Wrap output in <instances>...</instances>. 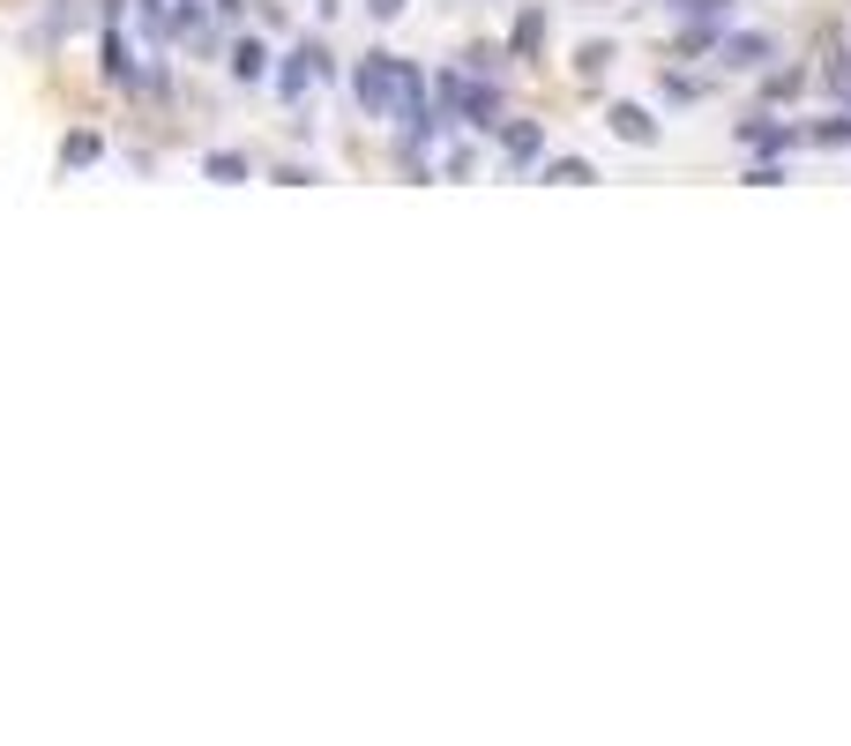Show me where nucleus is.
<instances>
[{
    "mask_svg": "<svg viewBox=\"0 0 851 746\" xmlns=\"http://www.w3.org/2000/svg\"><path fill=\"white\" fill-rule=\"evenodd\" d=\"M508 52H516V60H538V52H546V8H524V16H516Z\"/></svg>",
    "mask_w": 851,
    "mask_h": 746,
    "instance_id": "obj_6",
    "label": "nucleus"
},
{
    "mask_svg": "<svg viewBox=\"0 0 851 746\" xmlns=\"http://www.w3.org/2000/svg\"><path fill=\"white\" fill-rule=\"evenodd\" d=\"M366 16H374V23H397V16H403V0H366Z\"/></svg>",
    "mask_w": 851,
    "mask_h": 746,
    "instance_id": "obj_15",
    "label": "nucleus"
},
{
    "mask_svg": "<svg viewBox=\"0 0 851 746\" xmlns=\"http://www.w3.org/2000/svg\"><path fill=\"white\" fill-rule=\"evenodd\" d=\"M829 98H844V105H851V68H844V82H837V90H829Z\"/></svg>",
    "mask_w": 851,
    "mask_h": 746,
    "instance_id": "obj_16",
    "label": "nucleus"
},
{
    "mask_svg": "<svg viewBox=\"0 0 851 746\" xmlns=\"http://www.w3.org/2000/svg\"><path fill=\"white\" fill-rule=\"evenodd\" d=\"M501 149H508V165H538V157H546V127L538 120H501Z\"/></svg>",
    "mask_w": 851,
    "mask_h": 746,
    "instance_id": "obj_5",
    "label": "nucleus"
},
{
    "mask_svg": "<svg viewBox=\"0 0 851 746\" xmlns=\"http://www.w3.org/2000/svg\"><path fill=\"white\" fill-rule=\"evenodd\" d=\"M605 68H613V46H583L576 52V75H583V82H598Z\"/></svg>",
    "mask_w": 851,
    "mask_h": 746,
    "instance_id": "obj_13",
    "label": "nucleus"
},
{
    "mask_svg": "<svg viewBox=\"0 0 851 746\" xmlns=\"http://www.w3.org/2000/svg\"><path fill=\"white\" fill-rule=\"evenodd\" d=\"M717 60H725V68H740V75H754V68H770V60H776V38H770V30H725Z\"/></svg>",
    "mask_w": 851,
    "mask_h": 746,
    "instance_id": "obj_1",
    "label": "nucleus"
},
{
    "mask_svg": "<svg viewBox=\"0 0 851 746\" xmlns=\"http://www.w3.org/2000/svg\"><path fill=\"white\" fill-rule=\"evenodd\" d=\"M239 8H247V0H217V16H239Z\"/></svg>",
    "mask_w": 851,
    "mask_h": 746,
    "instance_id": "obj_17",
    "label": "nucleus"
},
{
    "mask_svg": "<svg viewBox=\"0 0 851 746\" xmlns=\"http://www.w3.org/2000/svg\"><path fill=\"white\" fill-rule=\"evenodd\" d=\"M665 98H679V105H695V98H702V82H695V75H665Z\"/></svg>",
    "mask_w": 851,
    "mask_h": 746,
    "instance_id": "obj_14",
    "label": "nucleus"
},
{
    "mask_svg": "<svg viewBox=\"0 0 851 746\" xmlns=\"http://www.w3.org/2000/svg\"><path fill=\"white\" fill-rule=\"evenodd\" d=\"M740 143L754 149V157H784V149H800L806 135L792 120H770V112H754V120H740Z\"/></svg>",
    "mask_w": 851,
    "mask_h": 746,
    "instance_id": "obj_2",
    "label": "nucleus"
},
{
    "mask_svg": "<svg viewBox=\"0 0 851 746\" xmlns=\"http://www.w3.org/2000/svg\"><path fill=\"white\" fill-rule=\"evenodd\" d=\"M98 157H105V143H98V135H68V143H60V165H68V173L98 165Z\"/></svg>",
    "mask_w": 851,
    "mask_h": 746,
    "instance_id": "obj_10",
    "label": "nucleus"
},
{
    "mask_svg": "<svg viewBox=\"0 0 851 746\" xmlns=\"http://www.w3.org/2000/svg\"><path fill=\"white\" fill-rule=\"evenodd\" d=\"M590 179H598L590 157H552V165H546V187H590Z\"/></svg>",
    "mask_w": 851,
    "mask_h": 746,
    "instance_id": "obj_9",
    "label": "nucleus"
},
{
    "mask_svg": "<svg viewBox=\"0 0 851 746\" xmlns=\"http://www.w3.org/2000/svg\"><path fill=\"white\" fill-rule=\"evenodd\" d=\"M605 127H613L620 143H635V149H651V143H657V112H651V105H635V98L613 105V112H605Z\"/></svg>",
    "mask_w": 851,
    "mask_h": 746,
    "instance_id": "obj_4",
    "label": "nucleus"
},
{
    "mask_svg": "<svg viewBox=\"0 0 851 746\" xmlns=\"http://www.w3.org/2000/svg\"><path fill=\"white\" fill-rule=\"evenodd\" d=\"M784 179H792V173H784V157H754V165H747V187H784Z\"/></svg>",
    "mask_w": 851,
    "mask_h": 746,
    "instance_id": "obj_12",
    "label": "nucleus"
},
{
    "mask_svg": "<svg viewBox=\"0 0 851 746\" xmlns=\"http://www.w3.org/2000/svg\"><path fill=\"white\" fill-rule=\"evenodd\" d=\"M314 75H336L329 68V52L322 46H300V52H284V68H276V90H284V98H306V82H314Z\"/></svg>",
    "mask_w": 851,
    "mask_h": 746,
    "instance_id": "obj_3",
    "label": "nucleus"
},
{
    "mask_svg": "<svg viewBox=\"0 0 851 746\" xmlns=\"http://www.w3.org/2000/svg\"><path fill=\"white\" fill-rule=\"evenodd\" d=\"M270 75V52H262V38H239L232 46V82H262Z\"/></svg>",
    "mask_w": 851,
    "mask_h": 746,
    "instance_id": "obj_8",
    "label": "nucleus"
},
{
    "mask_svg": "<svg viewBox=\"0 0 851 746\" xmlns=\"http://www.w3.org/2000/svg\"><path fill=\"white\" fill-rule=\"evenodd\" d=\"M800 135H806V149H851V105L829 112V120H814V127H800Z\"/></svg>",
    "mask_w": 851,
    "mask_h": 746,
    "instance_id": "obj_7",
    "label": "nucleus"
},
{
    "mask_svg": "<svg viewBox=\"0 0 851 746\" xmlns=\"http://www.w3.org/2000/svg\"><path fill=\"white\" fill-rule=\"evenodd\" d=\"M202 173L225 179V187H239V179H247V157H239V149H209V165H202Z\"/></svg>",
    "mask_w": 851,
    "mask_h": 746,
    "instance_id": "obj_11",
    "label": "nucleus"
}]
</instances>
